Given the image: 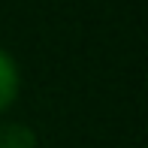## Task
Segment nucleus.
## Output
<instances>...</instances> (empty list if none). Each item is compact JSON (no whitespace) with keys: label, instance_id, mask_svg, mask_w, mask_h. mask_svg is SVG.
I'll return each instance as SVG.
<instances>
[{"label":"nucleus","instance_id":"nucleus-1","mask_svg":"<svg viewBox=\"0 0 148 148\" xmlns=\"http://www.w3.org/2000/svg\"><path fill=\"white\" fill-rule=\"evenodd\" d=\"M18 94H21V66L12 58V51L0 45V118L15 106Z\"/></svg>","mask_w":148,"mask_h":148},{"label":"nucleus","instance_id":"nucleus-2","mask_svg":"<svg viewBox=\"0 0 148 148\" xmlns=\"http://www.w3.org/2000/svg\"><path fill=\"white\" fill-rule=\"evenodd\" d=\"M0 148H39L36 130L24 121L0 118Z\"/></svg>","mask_w":148,"mask_h":148}]
</instances>
